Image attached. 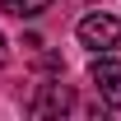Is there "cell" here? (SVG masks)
<instances>
[{
    "instance_id": "6da1fadb",
    "label": "cell",
    "mask_w": 121,
    "mask_h": 121,
    "mask_svg": "<svg viewBox=\"0 0 121 121\" xmlns=\"http://www.w3.org/2000/svg\"><path fill=\"white\" fill-rule=\"evenodd\" d=\"M75 37L89 47L93 56H98V51H117L121 47V14H103V9H98V14H84L79 28H75Z\"/></svg>"
},
{
    "instance_id": "277c9868",
    "label": "cell",
    "mask_w": 121,
    "mask_h": 121,
    "mask_svg": "<svg viewBox=\"0 0 121 121\" xmlns=\"http://www.w3.org/2000/svg\"><path fill=\"white\" fill-rule=\"evenodd\" d=\"M0 9L9 19H37V14L51 9V0H0Z\"/></svg>"
},
{
    "instance_id": "3957f363",
    "label": "cell",
    "mask_w": 121,
    "mask_h": 121,
    "mask_svg": "<svg viewBox=\"0 0 121 121\" xmlns=\"http://www.w3.org/2000/svg\"><path fill=\"white\" fill-rule=\"evenodd\" d=\"M70 107H75V93L65 89V84H42L28 112H33V117H65Z\"/></svg>"
},
{
    "instance_id": "5b68a950",
    "label": "cell",
    "mask_w": 121,
    "mask_h": 121,
    "mask_svg": "<svg viewBox=\"0 0 121 121\" xmlns=\"http://www.w3.org/2000/svg\"><path fill=\"white\" fill-rule=\"evenodd\" d=\"M0 65H9V42H5V33H0Z\"/></svg>"
},
{
    "instance_id": "7a4b0ae2",
    "label": "cell",
    "mask_w": 121,
    "mask_h": 121,
    "mask_svg": "<svg viewBox=\"0 0 121 121\" xmlns=\"http://www.w3.org/2000/svg\"><path fill=\"white\" fill-rule=\"evenodd\" d=\"M89 79H93V89L103 93V103L117 112L121 107V60H112L107 51H98L93 65H89Z\"/></svg>"
}]
</instances>
